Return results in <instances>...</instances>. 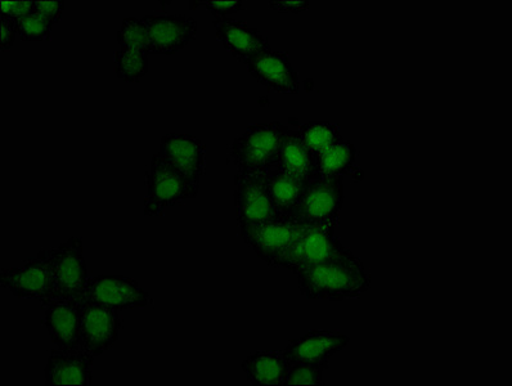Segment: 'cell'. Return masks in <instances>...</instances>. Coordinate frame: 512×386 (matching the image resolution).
Listing matches in <instances>:
<instances>
[{"label":"cell","instance_id":"obj_1","mask_svg":"<svg viewBox=\"0 0 512 386\" xmlns=\"http://www.w3.org/2000/svg\"><path fill=\"white\" fill-rule=\"evenodd\" d=\"M300 293L311 300L343 302L358 299L371 287V275L362 260L350 253L296 273Z\"/></svg>","mask_w":512,"mask_h":386},{"label":"cell","instance_id":"obj_2","mask_svg":"<svg viewBox=\"0 0 512 386\" xmlns=\"http://www.w3.org/2000/svg\"><path fill=\"white\" fill-rule=\"evenodd\" d=\"M345 199L344 178L317 175L305 184L291 217L307 227L338 228Z\"/></svg>","mask_w":512,"mask_h":386},{"label":"cell","instance_id":"obj_3","mask_svg":"<svg viewBox=\"0 0 512 386\" xmlns=\"http://www.w3.org/2000/svg\"><path fill=\"white\" fill-rule=\"evenodd\" d=\"M146 183L143 214L147 217H160L166 209L196 199L200 191L199 183L192 182L157 154L151 159Z\"/></svg>","mask_w":512,"mask_h":386},{"label":"cell","instance_id":"obj_4","mask_svg":"<svg viewBox=\"0 0 512 386\" xmlns=\"http://www.w3.org/2000/svg\"><path fill=\"white\" fill-rule=\"evenodd\" d=\"M287 130L289 128L280 121L250 125L233 139L228 151L229 160L236 166L237 172L271 169Z\"/></svg>","mask_w":512,"mask_h":386},{"label":"cell","instance_id":"obj_5","mask_svg":"<svg viewBox=\"0 0 512 386\" xmlns=\"http://www.w3.org/2000/svg\"><path fill=\"white\" fill-rule=\"evenodd\" d=\"M49 258L53 277L51 304L69 302L78 305L91 281L82 237H71L58 248L49 249Z\"/></svg>","mask_w":512,"mask_h":386},{"label":"cell","instance_id":"obj_6","mask_svg":"<svg viewBox=\"0 0 512 386\" xmlns=\"http://www.w3.org/2000/svg\"><path fill=\"white\" fill-rule=\"evenodd\" d=\"M307 226L287 214H277L271 221L241 228L240 237L253 249L256 257L267 266L278 268V263Z\"/></svg>","mask_w":512,"mask_h":386},{"label":"cell","instance_id":"obj_7","mask_svg":"<svg viewBox=\"0 0 512 386\" xmlns=\"http://www.w3.org/2000/svg\"><path fill=\"white\" fill-rule=\"evenodd\" d=\"M269 169L241 170L235 175L238 230L271 221L277 212L268 188Z\"/></svg>","mask_w":512,"mask_h":386},{"label":"cell","instance_id":"obj_8","mask_svg":"<svg viewBox=\"0 0 512 386\" xmlns=\"http://www.w3.org/2000/svg\"><path fill=\"white\" fill-rule=\"evenodd\" d=\"M350 251L336 236V228L308 227L286 251L278 268L287 269L296 275L302 269L341 257Z\"/></svg>","mask_w":512,"mask_h":386},{"label":"cell","instance_id":"obj_9","mask_svg":"<svg viewBox=\"0 0 512 386\" xmlns=\"http://www.w3.org/2000/svg\"><path fill=\"white\" fill-rule=\"evenodd\" d=\"M0 285L16 298L37 300L44 308L48 307L53 291L49 249L40 250L20 267L3 268Z\"/></svg>","mask_w":512,"mask_h":386},{"label":"cell","instance_id":"obj_10","mask_svg":"<svg viewBox=\"0 0 512 386\" xmlns=\"http://www.w3.org/2000/svg\"><path fill=\"white\" fill-rule=\"evenodd\" d=\"M151 303L150 294L133 278L102 275L91 277L87 293L78 305L100 304L121 312L146 308Z\"/></svg>","mask_w":512,"mask_h":386},{"label":"cell","instance_id":"obj_11","mask_svg":"<svg viewBox=\"0 0 512 386\" xmlns=\"http://www.w3.org/2000/svg\"><path fill=\"white\" fill-rule=\"evenodd\" d=\"M82 348L94 358L109 352L120 338L123 318L120 311L100 304L78 305Z\"/></svg>","mask_w":512,"mask_h":386},{"label":"cell","instance_id":"obj_12","mask_svg":"<svg viewBox=\"0 0 512 386\" xmlns=\"http://www.w3.org/2000/svg\"><path fill=\"white\" fill-rule=\"evenodd\" d=\"M150 33L154 55L173 56L197 34V21L186 15H150L142 19Z\"/></svg>","mask_w":512,"mask_h":386},{"label":"cell","instance_id":"obj_13","mask_svg":"<svg viewBox=\"0 0 512 386\" xmlns=\"http://www.w3.org/2000/svg\"><path fill=\"white\" fill-rule=\"evenodd\" d=\"M157 155L192 182L201 183L206 169V146L201 139L186 133L165 134Z\"/></svg>","mask_w":512,"mask_h":386},{"label":"cell","instance_id":"obj_14","mask_svg":"<svg viewBox=\"0 0 512 386\" xmlns=\"http://www.w3.org/2000/svg\"><path fill=\"white\" fill-rule=\"evenodd\" d=\"M245 65L256 82L264 85L269 91L284 94L299 93V75L286 53L272 48L267 49L250 57Z\"/></svg>","mask_w":512,"mask_h":386},{"label":"cell","instance_id":"obj_15","mask_svg":"<svg viewBox=\"0 0 512 386\" xmlns=\"http://www.w3.org/2000/svg\"><path fill=\"white\" fill-rule=\"evenodd\" d=\"M96 358L80 349H53L46 366L47 386H91Z\"/></svg>","mask_w":512,"mask_h":386},{"label":"cell","instance_id":"obj_16","mask_svg":"<svg viewBox=\"0 0 512 386\" xmlns=\"http://www.w3.org/2000/svg\"><path fill=\"white\" fill-rule=\"evenodd\" d=\"M348 335L338 331L314 330L302 338L290 340L282 350L286 361L291 363H325L349 345Z\"/></svg>","mask_w":512,"mask_h":386},{"label":"cell","instance_id":"obj_17","mask_svg":"<svg viewBox=\"0 0 512 386\" xmlns=\"http://www.w3.org/2000/svg\"><path fill=\"white\" fill-rule=\"evenodd\" d=\"M213 25L219 42L237 61L244 64L250 57L271 49L266 35L244 21L214 19Z\"/></svg>","mask_w":512,"mask_h":386},{"label":"cell","instance_id":"obj_18","mask_svg":"<svg viewBox=\"0 0 512 386\" xmlns=\"http://www.w3.org/2000/svg\"><path fill=\"white\" fill-rule=\"evenodd\" d=\"M44 326L51 336L52 343L60 349L82 348L80 334V309L69 302L49 304L44 313Z\"/></svg>","mask_w":512,"mask_h":386},{"label":"cell","instance_id":"obj_19","mask_svg":"<svg viewBox=\"0 0 512 386\" xmlns=\"http://www.w3.org/2000/svg\"><path fill=\"white\" fill-rule=\"evenodd\" d=\"M272 168L295 175V177L305 179V181L320 175L316 157L305 147L298 130L290 128L287 130Z\"/></svg>","mask_w":512,"mask_h":386},{"label":"cell","instance_id":"obj_20","mask_svg":"<svg viewBox=\"0 0 512 386\" xmlns=\"http://www.w3.org/2000/svg\"><path fill=\"white\" fill-rule=\"evenodd\" d=\"M289 366L284 353L278 350H262V352L250 354L242 362L241 368L251 385L284 386Z\"/></svg>","mask_w":512,"mask_h":386},{"label":"cell","instance_id":"obj_21","mask_svg":"<svg viewBox=\"0 0 512 386\" xmlns=\"http://www.w3.org/2000/svg\"><path fill=\"white\" fill-rule=\"evenodd\" d=\"M308 181L278 169H269L268 188L273 204L280 214L290 215L298 205Z\"/></svg>","mask_w":512,"mask_h":386},{"label":"cell","instance_id":"obj_22","mask_svg":"<svg viewBox=\"0 0 512 386\" xmlns=\"http://www.w3.org/2000/svg\"><path fill=\"white\" fill-rule=\"evenodd\" d=\"M356 157V146L343 138L318 157V173L326 177H343L352 173Z\"/></svg>","mask_w":512,"mask_h":386},{"label":"cell","instance_id":"obj_23","mask_svg":"<svg viewBox=\"0 0 512 386\" xmlns=\"http://www.w3.org/2000/svg\"><path fill=\"white\" fill-rule=\"evenodd\" d=\"M298 132L305 147L312 152L317 161L323 152L343 139L339 125L326 123V121H312V123L304 124Z\"/></svg>","mask_w":512,"mask_h":386},{"label":"cell","instance_id":"obj_24","mask_svg":"<svg viewBox=\"0 0 512 386\" xmlns=\"http://www.w3.org/2000/svg\"><path fill=\"white\" fill-rule=\"evenodd\" d=\"M115 73L123 82H141L148 73V55L138 49L120 48L115 53Z\"/></svg>","mask_w":512,"mask_h":386},{"label":"cell","instance_id":"obj_25","mask_svg":"<svg viewBox=\"0 0 512 386\" xmlns=\"http://www.w3.org/2000/svg\"><path fill=\"white\" fill-rule=\"evenodd\" d=\"M118 43L120 48L138 49L148 56L154 55L150 33L142 19H136V17L125 19L118 31Z\"/></svg>","mask_w":512,"mask_h":386},{"label":"cell","instance_id":"obj_26","mask_svg":"<svg viewBox=\"0 0 512 386\" xmlns=\"http://www.w3.org/2000/svg\"><path fill=\"white\" fill-rule=\"evenodd\" d=\"M329 368L325 363H291L284 386L323 385V371Z\"/></svg>","mask_w":512,"mask_h":386},{"label":"cell","instance_id":"obj_27","mask_svg":"<svg viewBox=\"0 0 512 386\" xmlns=\"http://www.w3.org/2000/svg\"><path fill=\"white\" fill-rule=\"evenodd\" d=\"M19 21V37L22 42H48L51 40L53 25L46 17L33 12Z\"/></svg>","mask_w":512,"mask_h":386},{"label":"cell","instance_id":"obj_28","mask_svg":"<svg viewBox=\"0 0 512 386\" xmlns=\"http://www.w3.org/2000/svg\"><path fill=\"white\" fill-rule=\"evenodd\" d=\"M34 12L33 0H0V17L20 20Z\"/></svg>","mask_w":512,"mask_h":386},{"label":"cell","instance_id":"obj_29","mask_svg":"<svg viewBox=\"0 0 512 386\" xmlns=\"http://www.w3.org/2000/svg\"><path fill=\"white\" fill-rule=\"evenodd\" d=\"M65 6L64 0H47V2L46 0H37V2H34V12L46 17L53 25H56L64 15Z\"/></svg>","mask_w":512,"mask_h":386},{"label":"cell","instance_id":"obj_30","mask_svg":"<svg viewBox=\"0 0 512 386\" xmlns=\"http://www.w3.org/2000/svg\"><path fill=\"white\" fill-rule=\"evenodd\" d=\"M200 6L205 7L210 13H213L215 19H227V16L233 13L244 11V2L235 0V2H224V0H210V2H200Z\"/></svg>","mask_w":512,"mask_h":386},{"label":"cell","instance_id":"obj_31","mask_svg":"<svg viewBox=\"0 0 512 386\" xmlns=\"http://www.w3.org/2000/svg\"><path fill=\"white\" fill-rule=\"evenodd\" d=\"M17 35H19V21L0 17V49L2 51L11 49Z\"/></svg>","mask_w":512,"mask_h":386},{"label":"cell","instance_id":"obj_32","mask_svg":"<svg viewBox=\"0 0 512 386\" xmlns=\"http://www.w3.org/2000/svg\"><path fill=\"white\" fill-rule=\"evenodd\" d=\"M311 3L309 2H298V0H278V2H269V7L273 11L281 13H302L307 11Z\"/></svg>","mask_w":512,"mask_h":386}]
</instances>
